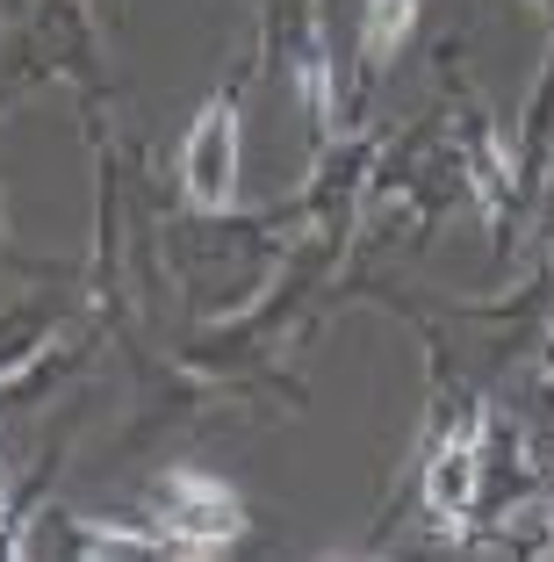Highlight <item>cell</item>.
<instances>
[{"mask_svg": "<svg viewBox=\"0 0 554 562\" xmlns=\"http://www.w3.org/2000/svg\"><path fill=\"white\" fill-rule=\"evenodd\" d=\"M151 519V548H173V555H216L230 548L252 519H245V497L224 476H202V469H166L145 497Z\"/></svg>", "mask_w": 554, "mask_h": 562, "instance_id": "cell-1", "label": "cell"}, {"mask_svg": "<svg viewBox=\"0 0 554 562\" xmlns=\"http://www.w3.org/2000/svg\"><path fill=\"white\" fill-rule=\"evenodd\" d=\"M245 72L238 66L224 87H216L210 101L195 109V131H188V145H180V188H188V202H195L202 216H230V202H238V166H245Z\"/></svg>", "mask_w": 554, "mask_h": 562, "instance_id": "cell-2", "label": "cell"}, {"mask_svg": "<svg viewBox=\"0 0 554 562\" xmlns=\"http://www.w3.org/2000/svg\"><path fill=\"white\" fill-rule=\"evenodd\" d=\"M489 497V412L468 404L461 418L432 426V447H425V505L446 533H468L475 513Z\"/></svg>", "mask_w": 554, "mask_h": 562, "instance_id": "cell-3", "label": "cell"}, {"mask_svg": "<svg viewBox=\"0 0 554 562\" xmlns=\"http://www.w3.org/2000/svg\"><path fill=\"white\" fill-rule=\"evenodd\" d=\"M267 50L281 58V72L295 80V101L310 116L317 145L339 131V80H331V44H325V15L317 0H281L274 30H267Z\"/></svg>", "mask_w": 554, "mask_h": 562, "instance_id": "cell-4", "label": "cell"}, {"mask_svg": "<svg viewBox=\"0 0 554 562\" xmlns=\"http://www.w3.org/2000/svg\"><path fill=\"white\" fill-rule=\"evenodd\" d=\"M425 0H360V94L396 66V50L410 44Z\"/></svg>", "mask_w": 554, "mask_h": 562, "instance_id": "cell-5", "label": "cell"}, {"mask_svg": "<svg viewBox=\"0 0 554 562\" xmlns=\"http://www.w3.org/2000/svg\"><path fill=\"white\" fill-rule=\"evenodd\" d=\"M50 325H58V311H50V303H15V311L0 317V375H8L15 361H30L36 339H50Z\"/></svg>", "mask_w": 554, "mask_h": 562, "instance_id": "cell-6", "label": "cell"}, {"mask_svg": "<svg viewBox=\"0 0 554 562\" xmlns=\"http://www.w3.org/2000/svg\"><path fill=\"white\" fill-rule=\"evenodd\" d=\"M0 513H8V476H0Z\"/></svg>", "mask_w": 554, "mask_h": 562, "instance_id": "cell-7", "label": "cell"}]
</instances>
